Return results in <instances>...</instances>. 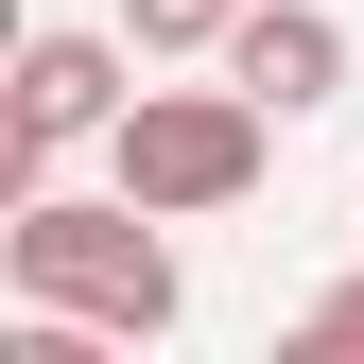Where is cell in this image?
<instances>
[{
  "mask_svg": "<svg viewBox=\"0 0 364 364\" xmlns=\"http://www.w3.org/2000/svg\"><path fill=\"white\" fill-rule=\"evenodd\" d=\"M122 105H139V87H122L105 35H35L18 53V191H53L70 139H122Z\"/></svg>",
  "mask_w": 364,
  "mask_h": 364,
  "instance_id": "3957f363",
  "label": "cell"
},
{
  "mask_svg": "<svg viewBox=\"0 0 364 364\" xmlns=\"http://www.w3.org/2000/svg\"><path fill=\"white\" fill-rule=\"evenodd\" d=\"M225 70H243V87H260L278 122H312V105L347 87V18H330V0H243V35H225Z\"/></svg>",
  "mask_w": 364,
  "mask_h": 364,
  "instance_id": "277c9868",
  "label": "cell"
},
{
  "mask_svg": "<svg viewBox=\"0 0 364 364\" xmlns=\"http://www.w3.org/2000/svg\"><path fill=\"white\" fill-rule=\"evenodd\" d=\"M0 260H18V295H53V312H87V330H122V347H156V330H173V243H156V208H139V191H122V208L18 191Z\"/></svg>",
  "mask_w": 364,
  "mask_h": 364,
  "instance_id": "6da1fadb",
  "label": "cell"
},
{
  "mask_svg": "<svg viewBox=\"0 0 364 364\" xmlns=\"http://www.w3.org/2000/svg\"><path fill=\"white\" fill-rule=\"evenodd\" d=\"M122 35H139V53H225L243 0H122Z\"/></svg>",
  "mask_w": 364,
  "mask_h": 364,
  "instance_id": "5b68a950",
  "label": "cell"
},
{
  "mask_svg": "<svg viewBox=\"0 0 364 364\" xmlns=\"http://www.w3.org/2000/svg\"><path fill=\"white\" fill-rule=\"evenodd\" d=\"M260 139H278V105H260L243 70L225 87H139V105H122V191L156 225H208V208L260 191Z\"/></svg>",
  "mask_w": 364,
  "mask_h": 364,
  "instance_id": "7a4b0ae2",
  "label": "cell"
},
{
  "mask_svg": "<svg viewBox=\"0 0 364 364\" xmlns=\"http://www.w3.org/2000/svg\"><path fill=\"white\" fill-rule=\"evenodd\" d=\"M295 347H330V364H347V347H364V278H330V295H312V312H295Z\"/></svg>",
  "mask_w": 364,
  "mask_h": 364,
  "instance_id": "8992f818",
  "label": "cell"
}]
</instances>
